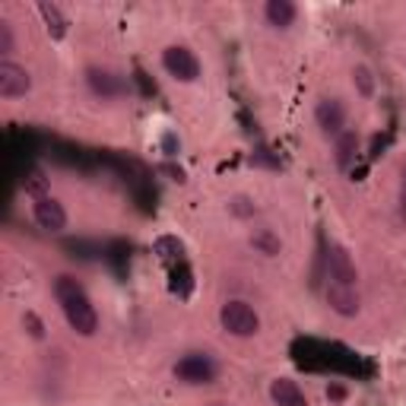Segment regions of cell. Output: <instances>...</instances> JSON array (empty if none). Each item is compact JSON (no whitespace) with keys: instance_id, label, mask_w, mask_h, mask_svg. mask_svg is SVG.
<instances>
[{"instance_id":"cell-13","label":"cell","mask_w":406,"mask_h":406,"mask_svg":"<svg viewBox=\"0 0 406 406\" xmlns=\"http://www.w3.org/2000/svg\"><path fill=\"white\" fill-rule=\"evenodd\" d=\"M38 13H42V19H45L48 35H51V38H64V35H67V16L60 13L58 3L42 0V3H38Z\"/></svg>"},{"instance_id":"cell-9","label":"cell","mask_w":406,"mask_h":406,"mask_svg":"<svg viewBox=\"0 0 406 406\" xmlns=\"http://www.w3.org/2000/svg\"><path fill=\"white\" fill-rule=\"evenodd\" d=\"M32 213H35V222L45 232H60V229L67 226V213H64V206L54 197H38Z\"/></svg>"},{"instance_id":"cell-8","label":"cell","mask_w":406,"mask_h":406,"mask_svg":"<svg viewBox=\"0 0 406 406\" xmlns=\"http://www.w3.org/2000/svg\"><path fill=\"white\" fill-rule=\"evenodd\" d=\"M327 267H330V279H333V283L355 286L359 273H355V263H353V257L346 254V248H343V245H330V251H327Z\"/></svg>"},{"instance_id":"cell-4","label":"cell","mask_w":406,"mask_h":406,"mask_svg":"<svg viewBox=\"0 0 406 406\" xmlns=\"http://www.w3.org/2000/svg\"><path fill=\"white\" fill-rule=\"evenodd\" d=\"M216 375H219L216 362H213L210 355H200V353L184 355V359L175 365V378L184 384H210V381H216Z\"/></svg>"},{"instance_id":"cell-7","label":"cell","mask_w":406,"mask_h":406,"mask_svg":"<svg viewBox=\"0 0 406 406\" xmlns=\"http://www.w3.org/2000/svg\"><path fill=\"white\" fill-rule=\"evenodd\" d=\"M86 83H89V89L96 92V96H102V98H114V96H121V92L127 89L124 76H118L114 70H105V67H89L86 70Z\"/></svg>"},{"instance_id":"cell-22","label":"cell","mask_w":406,"mask_h":406,"mask_svg":"<svg viewBox=\"0 0 406 406\" xmlns=\"http://www.w3.org/2000/svg\"><path fill=\"white\" fill-rule=\"evenodd\" d=\"M232 210L238 213V216H254V206H251V200H245V197H235Z\"/></svg>"},{"instance_id":"cell-19","label":"cell","mask_w":406,"mask_h":406,"mask_svg":"<svg viewBox=\"0 0 406 406\" xmlns=\"http://www.w3.org/2000/svg\"><path fill=\"white\" fill-rule=\"evenodd\" d=\"M251 162H254V166H267V168H279V159L273 156L267 146H257L254 156H251Z\"/></svg>"},{"instance_id":"cell-26","label":"cell","mask_w":406,"mask_h":406,"mask_svg":"<svg viewBox=\"0 0 406 406\" xmlns=\"http://www.w3.org/2000/svg\"><path fill=\"white\" fill-rule=\"evenodd\" d=\"M213 406H222V403H213Z\"/></svg>"},{"instance_id":"cell-17","label":"cell","mask_w":406,"mask_h":406,"mask_svg":"<svg viewBox=\"0 0 406 406\" xmlns=\"http://www.w3.org/2000/svg\"><path fill=\"white\" fill-rule=\"evenodd\" d=\"M191 286H194V283H191V270L181 263L178 270H172V292H178L181 299H184V295H191Z\"/></svg>"},{"instance_id":"cell-12","label":"cell","mask_w":406,"mask_h":406,"mask_svg":"<svg viewBox=\"0 0 406 406\" xmlns=\"http://www.w3.org/2000/svg\"><path fill=\"white\" fill-rule=\"evenodd\" d=\"M263 13H267V23L270 26H276V29H289V26L295 23L299 10H295L292 0H270V3L263 7Z\"/></svg>"},{"instance_id":"cell-3","label":"cell","mask_w":406,"mask_h":406,"mask_svg":"<svg viewBox=\"0 0 406 406\" xmlns=\"http://www.w3.org/2000/svg\"><path fill=\"white\" fill-rule=\"evenodd\" d=\"M162 67H166L175 80H181V83H194L197 76H200V60H197V54L184 45L166 48V51H162Z\"/></svg>"},{"instance_id":"cell-25","label":"cell","mask_w":406,"mask_h":406,"mask_svg":"<svg viewBox=\"0 0 406 406\" xmlns=\"http://www.w3.org/2000/svg\"><path fill=\"white\" fill-rule=\"evenodd\" d=\"M159 168H162L166 175H172L175 181H184V172H181V168H175V166H168V162H166V166H159Z\"/></svg>"},{"instance_id":"cell-20","label":"cell","mask_w":406,"mask_h":406,"mask_svg":"<svg viewBox=\"0 0 406 406\" xmlns=\"http://www.w3.org/2000/svg\"><path fill=\"white\" fill-rule=\"evenodd\" d=\"M355 86H359V92L362 96H371L375 92V83H371V73H369V67H355Z\"/></svg>"},{"instance_id":"cell-6","label":"cell","mask_w":406,"mask_h":406,"mask_svg":"<svg viewBox=\"0 0 406 406\" xmlns=\"http://www.w3.org/2000/svg\"><path fill=\"white\" fill-rule=\"evenodd\" d=\"M29 86H32V80L19 64H13V60H0V96L19 98V96L29 92Z\"/></svg>"},{"instance_id":"cell-24","label":"cell","mask_w":406,"mask_h":406,"mask_svg":"<svg viewBox=\"0 0 406 406\" xmlns=\"http://www.w3.org/2000/svg\"><path fill=\"white\" fill-rule=\"evenodd\" d=\"M162 150H166V156H178V140H175V134L162 136Z\"/></svg>"},{"instance_id":"cell-15","label":"cell","mask_w":406,"mask_h":406,"mask_svg":"<svg viewBox=\"0 0 406 406\" xmlns=\"http://www.w3.org/2000/svg\"><path fill=\"white\" fill-rule=\"evenodd\" d=\"M152 251H156L162 261H181V254H184V245H181L175 235H162V238H156Z\"/></svg>"},{"instance_id":"cell-11","label":"cell","mask_w":406,"mask_h":406,"mask_svg":"<svg viewBox=\"0 0 406 406\" xmlns=\"http://www.w3.org/2000/svg\"><path fill=\"white\" fill-rule=\"evenodd\" d=\"M270 397L276 406H308L301 387L292 381V378H276V381L270 384Z\"/></svg>"},{"instance_id":"cell-16","label":"cell","mask_w":406,"mask_h":406,"mask_svg":"<svg viewBox=\"0 0 406 406\" xmlns=\"http://www.w3.org/2000/svg\"><path fill=\"white\" fill-rule=\"evenodd\" d=\"M251 245H254L261 254H267V257H276L279 254V238L270 232V229H261V232L251 235Z\"/></svg>"},{"instance_id":"cell-1","label":"cell","mask_w":406,"mask_h":406,"mask_svg":"<svg viewBox=\"0 0 406 406\" xmlns=\"http://www.w3.org/2000/svg\"><path fill=\"white\" fill-rule=\"evenodd\" d=\"M54 299H58L60 311L67 317V324L73 327L80 337H92L98 330V315H96V305L89 301L86 289L76 283L73 276H58L54 279Z\"/></svg>"},{"instance_id":"cell-21","label":"cell","mask_w":406,"mask_h":406,"mask_svg":"<svg viewBox=\"0 0 406 406\" xmlns=\"http://www.w3.org/2000/svg\"><path fill=\"white\" fill-rule=\"evenodd\" d=\"M13 51V29L7 23H0V54H10Z\"/></svg>"},{"instance_id":"cell-23","label":"cell","mask_w":406,"mask_h":406,"mask_svg":"<svg viewBox=\"0 0 406 406\" xmlns=\"http://www.w3.org/2000/svg\"><path fill=\"white\" fill-rule=\"evenodd\" d=\"M26 327H29V333H32L35 339L45 337V327H42V321H38L35 315H26Z\"/></svg>"},{"instance_id":"cell-18","label":"cell","mask_w":406,"mask_h":406,"mask_svg":"<svg viewBox=\"0 0 406 406\" xmlns=\"http://www.w3.org/2000/svg\"><path fill=\"white\" fill-rule=\"evenodd\" d=\"M26 178H29V181H23V188L29 191V194H35V200H38V197H48L45 194V178H42V172H29Z\"/></svg>"},{"instance_id":"cell-2","label":"cell","mask_w":406,"mask_h":406,"mask_svg":"<svg viewBox=\"0 0 406 406\" xmlns=\"http://www.w3.org/2000/svg\"><path fill=\"white\" fill-rule=\"evenodd\" d=\"M219 324H222V330L232 333V337H254V333L261 330V317H257V311L241 299H232V301L222 305Z\"/></svg>"},{"instance_id":"cell-14","label":"cell","mask_w":406,"mask_h":406,"mask_svg":"<svg viewBox=\"0 0 406 406\" xmlns=\"http://www.w3.org/2000/svg\"><path fill=\"white\" fill-rule=\"evenodd\" d=\"M355 150H359V136L353 134V130H346V134L337 136V156H333V162H337L339 168H349L355 159Z\"/></svg>"},{"instance_id":"cell-5","label":"cell","mask_w":406,"mask_h":406,"mask_svg":"<svg viewBox=\"0 0 406 406\" xmlns=\"http://www.w3.org/2000/svg\"><path fill=\"white\" fill-rule=\"evenodd\" d=\"M315 118H317V127L327 136H339L343 134V124H346V108H343L339 98H321L315 108Z\"/></svg>"},{"instance_id":"cell-10","label":"cell","mask_w":406,"mask_h":406,"mask_svg":"<svg viewBox=\"0 0 406 406\" xmlns=\"http://www.w3.org/2000/svg\"><path fill=\"white\" fill-rule=\"evenodd\" d=\"M327 301H330V308L343 317H355L359 315V292L355 286H343V283H330L327 286Z\"/></svg>"}]
</instances>
